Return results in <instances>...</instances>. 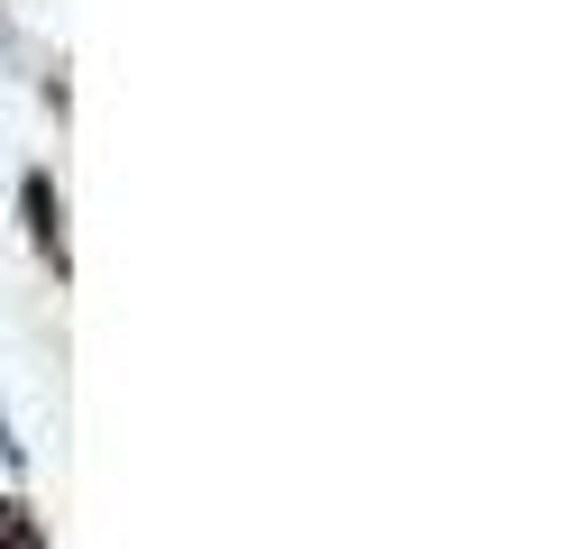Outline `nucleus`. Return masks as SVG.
<instances>
[{
    "label": "nucleus",
    "mask_w": 568,
    "mask_h": 549,
    "mask_svg": "<svg viewBox=\"0 0 568 549\" xmlns=\"http://www.w3.org/2000/svg\"><path fill=\"white\" fill-rule=\"evenodd\" d=\"M28 230H38V247L64 266V220H55V193H47V174H28Z\"/></svg>",
    "instance_id": "f257e3e1"
},
{
    "label": "nucleus",
    "mask_w": 568,
    "mask_h": 549,
    "mask_svg": "<svg viewBox=\"0 0 568 549\" xmlns=\"http://www.w3.org/2000/svg\"><path fill=\"white\" fill-rule=\"evenodd\" d=\"M0 549H47V531H38V512H28L19 495H0Z\"/></svg>",
    "instance_id": "f03ea898"
}]
</instances>
